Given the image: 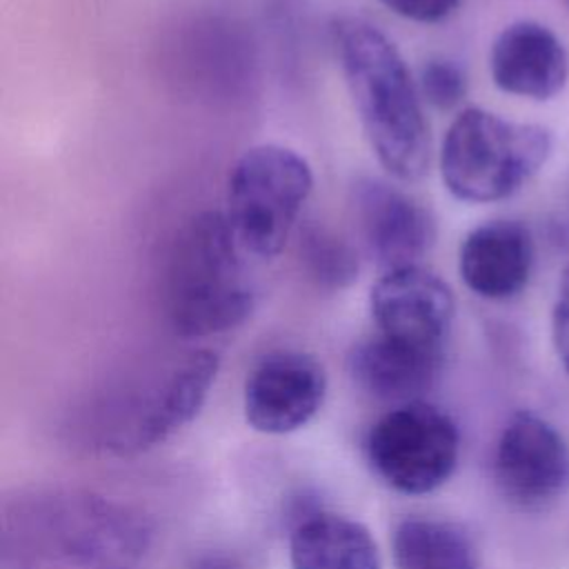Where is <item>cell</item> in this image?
Here are the masks:
<instances>
[{
  "label": "cell",
  "mask_w": 569,
  "mask_h": 569,
  "mask_svg": "<svg viewBox=\"0 0 569 569\" xmlns=\"http://www.w3.org/2000/svg\"><path fill=\"white\" fill-rule=\"evenodd\" d=\"M2 531L4 551L18 569H133L149 545L138 513L78 491L20 498Z\"/></svg>",
  "instance_id": "cell-1"
},
{
  "label": "cell",
  "mask_w": 569,
  "mask_h": 569,
  "mask_svg": "<svg viewBox=\"0 0 569 569\" xmlns=\"http://www.w3.org/2000/svg\"><path fill=\"white\" fill-rule=\"evenodd\" d=\"M333 38L345 82L378 162L398 180L422 178L429 167V127L400 51L380 29L358 18L336 22Z\"/></svg>",
  "instance_id": "cell-2"
},
{
  "label": "cell",
  "mask_w": 569,
  "mask_h": 569,
  "mask_svg": "<svg viewBox=\"0 0 569 569\" xmlns=\"http://www.w3.org/2000/svg\"><path fill=\"white\" fill-rule=\"evenodd\" d=\"M242 251L218 211L193 216L169 249L164 307L182 338H207L240 327L256 307Z\"/></svg>",
  "instance_id": "cell-3"
},
{
  "label": "cell",
  "mask_w": 569,
  "mask_h": 569,
  "mask_svg": "<svg viewBox=\"0 0 569 569\" xmlns=\"http://www.w3.org/2000/svg\"><path fill=\"white\" fill-rule=\"evenodd\" d=\"M549 153L551 133L545 127L471 107L458 113L445 133L440 173L458 200L496 202L518 191Z\"/></svg>",
  "instance_id": "cell-4"
},
{
  "label": "cell",
  "mask_w": 569,
  "mask_h": 569,
  "mask_svg": "<svg viewBox=\"0 0 569 569\" xmlns=\"http://www.w3.org/2000/svg\"><path fill=\"white\" fill-rule=\"evenodd\" d=\"M313 187L307 160L282 144L247 149L227 182V222L244 256H278Z\"/></svg>",
  "instance_id": "cell-5"
},
{
  "label": "cell",
  "mask_w": 569,
  "mask_h": 569,
  "mask_svg": "<svg viewBox=\"0 0 569 569\" xmlns=\"http://www.w3.org/2000/svg\"><path fill=\"white\" fill-rule=\"evenodd\" d=\"M460 433L453 418L427 400L387 411L367 436V460L378 478L407 496L442 487L458 465Z\"/></svg>",
  "instance_id": "cell-6"
},
{
  "label": "cell",
  "mask_w": 569,
  "mask_h": 569,
  "mask_svg": "<svg viewBox=\"0 0 569 569\" xmlns=\"http://www.w3.org/2000/svg\"><path fill=\"white\" fill-rule=\"evenodd\" d=\"M220 358L198 349L176 362L162 380L153 382L118 418L104 427L102 442L116 453H138L173 436L202 409L216 382Z\"/></svg>",
  "instance_id": "cell-7"
},
{
  "label": "cell",
  "mask_w": 569,
  "mask_h": 569,
  "mask_svg": "<svg viewBox=\"0 0 569 569\" xmlns=\"http://www.w3.org/2000/svg\"><path fill=\"white\" fill-rule=\"evenodd\" d=\"M493 476L511 505L542 511L569 491V445L545 418L516 411L498 438Z\"/></svg>",
  "instance_id": "cell-8"
},
{
  "label": "cell",
  "mask_w": 569,
  "mask_h": 569,
  "mask_svg": "<svg viewBox=\"0 0 569 569\" xmlns=\"http://www.w3.org/2000/svg\"><path fill=\"white\" fill-rule=\"evenodd\" d=\"M325 396L327 373L320 360L296 349L271 351L247 376L244 420L260 433L284 436L311 422Z\"/></svg>",
  "instance_id": "cell-9"
},
{
  "label": "cell",
  "mask_w": 569,
  "mask_h": 569,
  "mask_svg": "<svg viewBox=\"0 0 569 569\" xmlns=\"http://www.w3.org/2000/svg\"><path fill=\"white\" fill-rule=\"evenodd\" d=\"M371 316L380 336L445 351L456 302L449 284L418 267L382 273L371 287Z\"/></svg>",
  "instance_id": "cell-10"
},
{
  "label": "cell",
  "mask_w": 569,
  "mask_h": 569,
  "mask_svg": "<svg viewBox=\"0 0 569 569\" xmlns=\"http://www.w3.org/2000/svg\"><path fill=\"white\" fill-rule=\"evenodd\" d=\"M353 209L367 253L382 273L418 267L436 240L429 209L387 182L356 184Z\"/></svg>",
  "instance_id": "cell-11"
},
{
  "label": "cell",
  "mask_w": 569,
  "mask_h": 569,
  "mask_svg": "<svg viewBox=\"0 0 569 569\" xmlns=\"http://www.w3.org/2000/svg\"><path fill=\"white\" fill-rule=\"evenodd\" d=\"M489 69L498 89L549 100L567 84L569 53L545 24L520 20L505 27L493 40Z\"/></svg>",
  "instance_id": "cell-12"
},
{
  "label": "cell",
  "mask_w": 569,
  "mask_h": 569,
  "mask_svg": "<svg viewBox=\"0 0 569 569\" xmlns=\"http://www.w3.org/2000/svg\"><path fill=\"white\" fill-rule=\"evenodd\" d=\"M531 264V233L513 220L485 222L469 231L460 244V276L480 298L505 300L516 296L527 284Z\"/></svg>",
  "instance_id": "cell-13"
},
{
  "label": "cell",
  "mask_w": 569,
  "mask_h": 569,
  "mask_svg": "<svg viewBox=\"0 0 569 569\" xmlns=\"http://www.w3.org/2000/svg\"><path fill=\"white\" fill-rule=\"evenodd\" d=\"M445 351L396 342L376 333L353 347L349 371L353 382L376 400L405 405L422 400L442 367Z\"/></svg>",
  "instance_id": "cell-14"
},
{
  "label": "cell",
  "mask_w": 569,
  "mask_h": 569,
  "mask_svg": "<svg viewBox=\"0 0 569 569\" xmlns=\"http://www.w3.org/2000/svg\"><path fill=\"white\" fill-rule=\"evenodd\" d=\"M291 569H382L371 531L347 516L316 511L289 536Z\"/></svg>",
  "instance_id": "cell-15"
},
{
  "label": "cell",
  "mask_w": 569,
  "mask_h": 569,
  "mask_svg": "<svg viewBox=\"0 0 569 569\" xmlns=\"http://www.w3.org/2000/svg\"><path fill=\"white\" fill-rule=\"evenodd\" d=\"M396 569H480L471 536L456 522L405 518L391 542Z\"/></svg>",
  "instance_id": "cell-16"
},
{
  "label": "cell",
  "mask_w": 569,
  "mask_h": 569,
  "mask_svg": "<svg viewBox=\"0 0 569 569\" xmlns=\"http://www.w3.org/2000/svg\"><path fill=\"white\" fill-rule=\"evenodd\" d=\"M298 253L305 271L320 287L340 289L358 276V258L353 249L327 227L307 224L300 231Z\"/></svg>",
  "instance_id": "cell-17"
},
{
  "label": "cell",
  "mask_w": 569,
  "mask_h": 569,
  "mask_svg": "<svg viewBox=\"0 0 569 569\" xmlns=\"http://www.w3.org/2000/svg\"><path fill=\"white\" fill-rule=\"evenodd\" d=\"M418 91L429 104L438 109H451L462 100L467 91L465 73L451 60H429L420 71Z\"/></svg>",
  "instance_id": "cell-18"
},
{
  "label": "cell",
  "mask_w": 569,
  "mask_h": 569,
  "mask_svg": "<svg viewBox=\"0 0 569 569\" xmlns=\"http://www.w3.org/2000/svg\"><path fill=\"white\" fill-rule=\"evenodd\" d=\"M551 333L556 353L569 373V264L565 267L558 284V298L551 313Z\"/></svg>",
  "instance_id": "cell-19"
},
{
  "label": "cell",
  "mask_w": 569,
  "mask_h": 569,
  "mask_svg": "<svg viewBox=\"0 0 569 569\" xmlns=\"http://www.w3.org/2000/svg\"><path fill=\"white\" fill-rule=\"evenodd\" d=\"M389 11L413 22H438L447 18L460 0H380Z\"/></svg>",
  "instance_id": "cell-20"
},
{
  "label": "cell",
  "mask_w": 569,
  "mask_h": 569,
  "mask_svg": "<svg viewBox=\"0 0 569 569\" xmlns=\"http://www.w3.org/2000/svg\"><path fill=\"white\" fill-rule=\"evenodd\" d=\"M193 569H242L236 560L227 558V556H218V553H209L198 558Z\"/></svg>",
  "instance_id": "cell-21"
},
{
  "label": "cell",
  "mask_w": 569,
  "mask_h": 569,
  "mask_svg": "<svg viewBox=\"0 0 569 569\" xmlns=\"http://www.w3.org/2000/svg\"><path fill=\"white\" fill-rule=\"evenodd\" d=\"M567 2H569V0H567Z\"/></svg>",
  "instance_id": "cell-22"
}]
</instances>
